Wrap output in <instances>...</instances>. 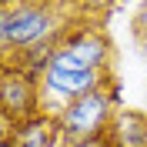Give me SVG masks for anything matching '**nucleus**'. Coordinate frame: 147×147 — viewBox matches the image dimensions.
Listing matches in <instances>:
<instances>
[{
	"label": "nucleus",
	"instance_id": "1",
	"mask_svg": "<svg viewBox=\"0 0 147 147\" xmlns=\"http://www.w3.org/2000/svg\"><path fill=\"white\" fill-rule=\"evenodd\" d=\"M80 10V0H7L0 7V50L44 44Z\"/></svg>",
	"mask_w": 147,
	"mask_h": 147
},
{
	"label": "nucleus",
	"instance_id": "2",
	"mask_svg": "<svg viewBox=\"0 0 147 147\" xmlns=\"http://www.w3.org/2000/svg\"><path fill=\"white\" fill-rule=\"evenodd\" d=\"M117 110H120V77H114L104 87H97V90L70 100L57 114L60 117V127H64V144H77V140L104 134Z\"/></svg>",
	"mask_w": 147,
	"mask_h": 147
},
{
	"label": "nucleus",
	"instance_id": "3",
	"mask_svg": "<svg viewBox=\"0 0 147 147\" xmlns=\"http://www.w3.org/2000/svg\"><path fill=\"white\" fill-rule=\"evenodd\" d=\"M44 114V74L3 70L0 67V124L3 130L20 127Z\"/></svg>",
	"mask_w": 147,
	"mask_h": 147
},
{
	"label": "nucleus",
	"instance_id": "4",
	"mask_svg": "<svg viewBox=\"0 0 147 147\" xmlns=\"http://www.w3.org/2000/svg\"><path fill=\"white\" fill-rule=\"evenodd\" d=\"M107 137L114 147H147V110L120 107L107 127Z\"/></svg>",
	"mask_w": 147,
	"mask_h": 147
},
{
	"label": "nucleus",
	"instance_id": "5",
	"mask_svg": "<svg viewBox=\"0 0 147 147\" xmlns=\"http://www.w3.org/2000/svg\"><path fill=\"white\" fill-rule=\"evenodd\" d=\"M130 37H134V44L140 50L147 47V3H137V10H134V17H130Z\"/></svg>",
	"mask_w": 147,
	"mask_h": 147
},
{
	"label": "nucleus",
	"instance_id": "6",
	"mask_svg": "<svg viewBox=\"0 0 147 147\" xmlns=\"http://www.w3.org/2000/svg\"><path fill=\"white\" fill-rule=\"evenodd\" d=\"M64 147H114L107 137V130L104 134H97V137H87V140H77V144H64Z\"/></svg>",
	"mask_w": 147,
	"mask_h": 147
},
{
	"label": "nucleus",
	"instance_id": "7",
	"mask_svg": "<svg viewBox=\"0 0 147 147\" xmlns=\"http://www.w3.org/2000/svg\"><path fill=\"white\" fill-rule=\"evenodd\" d=\"M0 147H17V144H13V137H7V134H0Z\"/></svg>",
	"mask_w": 147,
	"mask_h": 147
},
{
	"label": "nucleus",
	"instance_id": "8",
	"mask_svg": "<svg viewBox=\"0 0 147 147\" xmlns=\"http://www.w3.org/2000/svg\"><path fill=\"white\" fill-rule=\"evenodd\" d=\"M144 57H147V47H144Z\"/></svg>",
	"mask_w": 147,
	"mask_h": 147
}]
</instances>
